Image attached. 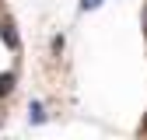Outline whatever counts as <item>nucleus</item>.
I'll use <instances>...</instances> for the list:
<instances>
[{
  "instance_id": "1",
  "label": "nucleus",
  "mask_w": 147,
  "mask_h": 140,
  "mask_svg": "<svg viewBox=\"0 0 147 140\" xmlns=\"http://www.w3.org/2000/svg\"><path fill=\"white\" fill-rule=\"evenodd\" d=\"M0 39H4V46L7 49H18V32H14V21H0Z\"/></svg>"
},
{
  "instance_id": "2",
  "label": "nucleus",
  "mask_w": 147,
  "mask_h": 140,
  "mask_svg": "<svg viewBox=\"0 0 147 140\" xmlns=\"http://www.w3.org/2000/svg\"><path fill=\"white\" fill-rule=\"evenodd\" d=\"M14 91V74H0V98Z\"/></svg>"
},
{
  "instance_id": "3",
  "label": "nucleus",
  "mask_w": 147,
  "mask_h": 140,
  "mask_svg": "<svg viewBox=\"0 0 147 140\" xmlns=\"http://www.w3.org/2000/svg\"><path fill=\"white\" fill-rule=\"evenodd\" d=\"M32 122H42V105L32 102Z\"/></svg>"
},
{
  "instance_id": "4",
  "label": "nucleus",
  "mask_w": 147,
  "mask_h": 140,
  "mask_svg": "<svg viewBox=\"0 0 147 140\" xmlns=\"http://www.w3.org/2000/svg\"><path fill=\"white\" fill-rule=\"evenodd\" d=\"M98 4H102V0H81V11H95Z\"/></svg>"
}]
</instances>
